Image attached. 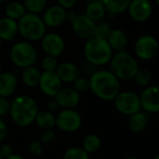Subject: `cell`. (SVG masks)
<instances>
[{
    "instance_id": "1",
    "label": "cell",
    "mask_w": 159,
    "mask_h": 159,
    "mask_svg": "<svg viewBox=\"0 0 159 159\" xmlns=\"http://www.w3.org/2000/svg\"><path fill=\"white\" fill-rule=\"evenodd\" d=\"M119 81L110 70H98L89 77L90 90L102 100L113 101L120 92Z\"/></svg>"
},
{
    "instance_id": "2",
    "label": "cell",
    "mask_w": 159,
    "mask_h": 159,
    "mask_svg": "<svg viewBox=\"0 0 159 159\" xmlns=\"http://www.w3.org/2000/svg\"><path fill=\"white\" fill-rule=\"evenodd\" d=\"M38 112L36 102L27 95L16 97L10 103V117L19 127H28L34 123Z\"/></svg>"
},
{
    "instance_id": "3",
    "label": "cell",
    "mask_w": 159,
    "mask_h": 159,
    "mask_svg": "<svg viewBox=\"0 0 159 159\" xmlns=\"http://www.w3.org/2000/svg\"><path fill=\"white\" fill-rule=\"evenodd\" d=\"M84 55L89 63L93 66H102L110 62L114 55V50L107 40L92 36L86 40Z\"/></svg>"
},
{
    "instance_id": "4",
    "label": "cell",
    "mask_w": 159,
    "mask_h": 159,
    "mask_svg": "<svg viewBox=\"0 0 159 159\" xmlns=\"http://www.w3.org/2000/svg\"><path fill=\"white\" fill-rule=\"evenodd\" d=\"M109 64V70L119 80L123 81L133 79L140 69L137 60L126 50L116 52L113 55Z\"/></svg>"
},
{
    "instance_id": "5",
    "label": "cell",
    "mask_w": 159,
    "mask_h": 159,
    "mask_svg": "<svg viewBox=\"0 0 159 159\" xmlns=\"http://www.w3.org/2000/svg\"><path fill=\"white\" fill-rule=\"evenodd\" d=\"M19 34L29 42L40 41L48 33V28L45 25L40 15L27 12L20 20H18Z\"/></svg>"
},
{
    "instance_id": "6",
    "label": "cell",
    "mask_w": 159,
    "mask_h": 159,
    "mask_svg": "<svg viewBox=\"0 0 159 159\" xmlns=\"http://www.w3.org/2000/svg\"><path fill=\"white\" fill-rule=\"evenodd\" d=\"M9 58L15 66L24 69L35 64L37 61V50L32 42L26 40L19 41L10 48Z\"/></svg>"
},
{
    "instance_id": "7",
    "label": "cell",
    "mask_w": 159,
    "mask_h": 159,
    "mask_svg": "<svg viewBox=\"0 0 159 159\" xmlns=\"http://www.w3.org/2000/svg\"><path fill=\"white\" fill-rule=\"evenodd\" d=\"M115 106L123 115L131 116L136 114L142 111L140 95L129 90L120 91L115 99Z\"/></svg>"
},
{
    "instance_id": "8",
    "label": "cell",
    "mask_w": 159,
    "mask_h": 159,
    "mask_svg": "<svg viewBox=\"0 0 159 159\" xmlns=\"http://www.w3.org/2000/svg\"><path fill=\"white\" fill-rule=\"evenodd\" d=\"M159 51L157 39L151 34H143L134 44V52L136 56L143 61H151L157 57Z\"/></svg>"
},
{
    "instance_id": "9",
    "label": "cell",
    "mask_w": 159,
    "mask_h": 159,
    "mask_svg": "<svg viewBox=\"0 0 159 159\" xmlns=\"http://www.w3.org/2000/svg\"><path fill=\"white\" fill-rule=\"evenodd\" d=\"M56 126L64 132H75L82 126V117L74 109H63L56 116Z\"/></svg>"
},
{
    "instance_id": "10",
    "label": "cell",
    "mask_w": 159,
    "mask_h": 159,
    "mask_svg": "<svg viewBox=\"0 0 159 159\" xmlns=\"http://www.w3.org/2000/svg\"><path fill=\"white\" fill-rule=\"evenodd\" d=\"M41 48L46 55H50L58 58L65 49V41L63 37L54 32L47 33L40 40Z\"/></svg>"
},
{
    "instance_id": "11",
    "label": "cell",
    "mask_w": 159,
    "mask_h": 159,
    "mask_svg": "<svg viewBox=\"0 0 159 159\" xmlns=\"http://www.w3.org/2000/svg\"><path fill=\"white\" fill-rule=\"evenodd\" d=\"M96 22L90 20L85 13L77 14L75 20L71 23L73 33L80 39L88 40L94 36Z\"/></svg>"
},
{
    "instance_id": "12",
    "label": "cell",
    "mask_w": 159,
    "mask_h": 159,
    "mask_svg": "<svg viewBox=\"0 0 159 159\" xmlns=\"http://www.w3.org/2000/svg\"><path fill=\"white\" fill-rule=\"evenodd\" d=\"M38 87L45 95L49 97H55L58 92L62 89V82L58 76L56 71H43L41 73Z\"/></svg>"
},
{
    "instance_id": "13",
    "label": "cell",
    "mask_w": 159,
    "mask_h": 159,
    "mask_svg": "<svg viewBox=\"0 0 159 159\" xmlns=\"http://www.w3.org/2000/svg\"><path fill=\"white\" fill-rule=\"evenodd\" d=\"M127 11L134 21L144 22L153 14V5L150 0H131Z\"/></svg>"
},
{
    "instance_id": "14",
    "label": "cell",
    "mask_w": 159,
    "mask_h": 159,
    "mask_svg": "<svg viewBox=\"0 0 159 159\" xmlns=\"http://www.w3.org/2000/svg\"><path fill=\"white\" fill-rule=\"evenodd\" d=\"M66 12L67 10L57 4L48 7L41 18L47 28H57L66 21Z\"/></svg>"
},
{
    "instance_id": "15",
    "label": "cell",
    "mask_w": 159,
    "mask_h": 159,
    "mask_svg": "<svg viewBox=\"0 0 159 159\" xmlns=\"http://www.w3.org/2000/svg\"><path fill=\"white\" fill-rule=\"evenodd\" d=\"M142 109L147 113H159V86L146 87L140 95Z\"/></svg>"
},
{
    "instance_id": "16",
    "label": "cell",
    "mask_w": 159,
    "mask_h": 159,
    "mask_svg": "<svg viewBox=\"0 0 159 159\" xmlns=\"http://www.w3.org/2000/svg\"><path fill=\"white\" fill-rule=\"evenodd\" d=\"M54 98L57 105L63 109H73L80 102V94L72 88L61 89Z\"/></svg>"
},
{
    "instance_id": "17",
    "label": "cell",
    "mask_w": 159,
    "mask_h": 159,
    "mask_svg": "<svg viewBox=\"0 0 159 159\" xmlns=\"http://www.w3.org/2000/svg\"><path fill=\"white\" fill-rule=\"evenodd\" d=\"M56 73L62 83H74V81L80 75L78 66L70 61L60 63L56 69Z\"/></svg>"
},
{
    "instance_id": "18",
    "label": "cell",
    "mask_w": 159,
    "mask_h": 159,
    "mask_svg": "<svg viewBox=\"0 0 159 159\" xmlns=\"http://www.w3.org/2000/svg\"><path fill=\"white\" fill-rule=\"evenodd\" d=\"M19 34L18 21L7 17L0 19V39L2 41H12Z\"/></svg>"
},
{
    "instance_id": "19",
    "label": "cell",
    "mask_w": 159,
    "mask_h": 159,
    "mask_svg": "<svg viewBox=\"0 0 159 159\" xmlns=\"http://www.w3.org/2000/svg\"><path fill=\"white\" fill-rule=\"evenodd\" d=\"M17 77L10 72H2L0 75V97L11 96L17 89Z\"/></svg>"
},
{
    "instance_id": "20",
    "label": "cell",
    "mask_w": 159,
    "mask_h": 159,
    "mask_svg": "<svg viewBox=\"0 0 159 159\" xmlns=\"http://www.w3.org/2000/svg\"><path fill=\"white\" fill-rule=\"evenodd\" d=\"M107 41L116 52L126 50V48L129 44V38L127 34L121 29H113L110 35L107 38Z\"/></svg>"
},
{
    "instance_id": "21",
    "label": "cell",
    "mask_w": 159,
    "mask_h": 159,
    "mask_svg": "<svg viewBox=\"0 0 159 159\" xmlns=\"http://www.w3.org/2000/svg\"><path fill=\"white\" fill-rule=\"evenodd\" d=\"M41 72L34 65L21 69L20 78L22 83L28 88H35L39 84Z\"/></svg>"
},
{
    "instance_id": "22",
    "label": "cell",
    "mask_w": 159,
    "mask_h": 159,
    "mask_svg": "<svg viewBox=\"0 0 159 159\" xmlns=\"http://www.w3.org/2000/svg\"><path fill=\"white\" fill-rule=\"evenodd\" d=\"M131 0H102L108 16L115 17L128 10Z\"/></svg>"
},
{
    "instance_id": "23",
    "label": "cell",
    "mask_w": 159,
    "mask_h": 159,
    "mask_svg": "<svg viewBox=\"0 0 159 159\" xmlns=\"http://www.w3.org/2000/svg\"><path fill=\"white\" fill-rule=\"evenodd\" d=\"M4 12L6 17L18 21L27 13V10L22 2L10 1L6 5Z\"/></svg>"
},
{
    "instance_id": "24",
    "label": "cell",
    "mask_w": 159,
    "mask_h": 159,
    "mask_svg": "<svg viewBox=\"0 0 159 159\" xmlns=\"http://www.w3.org/2000/svg\"><path fill=\"white\" fill-rule=\"evenodd\" d=\"M84 13L95 22L103 20L107 15V11L102 3H88Z\"/></svg>"
},
{
    "instance_id": "25",
    "label": "cell",
    "mask_w": 159,
    "mask_h": 159,
    "mask_svg": "<svg viewBox=\"0 0 159 159\" xmlns=\"http://www.w3.org/2000/svg\"><path fill=\"white\" fill-rule=\"evenodd\" d=\"M146 125H147V116L142 111L129 116L128 126L132 132L135 133L142 132L143 130H144Z\"/></svg>"
},
{
    "instance_id": "26",
    "label": "cell",
    "mask_w": 159,
    "mask_h": 159,
    "mask_svg": "<svg viewBox=\"0 0 159 159\" xmlns=\"http://www.w3.org/2000/svg\"><path fill=\"white\" fill-rule=\"evenodd\" d=\"M34 122L42 129H51L56 126V116L49 111H39L35 116Z\"/></svg>"
},
{
    "instance_id": "27",
    "label": "cell",
    "mask_w": 159,
    "mask_h": 159,
    "mask_svg": "<svg viewBox=\"0 0 159 159\" xmlns=\"http://www.w3.org/2000/svg\"><path fill=\"white\" fill-rule=\"evenodd\" d=\"M102 145L100 137L96 134H89L83 141V149L89 155L97 152Z\"/></svg>"
},
{
    "instance_id": "28",
    "label": "cell",
    "mask_w": 159,
    "mask_h": 159,
    "mask_svg": "<svg viewBox=\"0 0 159 159\" xmlns=\"http://www.w3.org/2000/svg\"><path fill=\"white\" fill-rule=\"evenodd\" d=\"M27 12L37 14L43 13L48 7V0H22Z\"/></svg>"
},
{
    "instance_id": "29",
    "label": "cell",
    "mask_w": 159,
    "mask_h": 159,
    "mask_svg": "<svg viewBox=\"0 0 159 159\" xmlns=\"http://www.w3.org/2000/svg\"><path fill=\"white\" fill-rule=\"evenodd\" d=\"M112 30L113 29H112V26H111V23L109 22V20L103 19V20H102L100 21L96 22L94 36L107 40V38L110 35Z\"/></svg>"
},
{
    "instance_id": "30",
    "label": "cell",
    "mask_w": 159,
    "mask_h": 159,
    "mask_svg": "<svg viewBox=\"0 0 159 159\" xmlns=\"http://www.w3.org/2000/svg\"><path fill=\"white\" fill-rule=\"evenodd\" d=\"M133 80L140 87H148V85L152 80V73L147 68L139 69Z\"/></svg>"
},
{
    "instance_id": "31",
    "label": "cell",
    "mask_w": 159,
    "mask_h": 159,
    "mask_svg": "<svg viewBox=\"0 0 159 159\" xmlns=\"http://www.w3.org/2000/svg\"><path fill=\"white\" fill-rule=\"evenodd\" d=\"M63 159H89V155L83 148L72 147L64 153Z\"/></svg>"
},
{
    "instance_id": "32",
    "label": "cell",
    "mask_w": 159,
    "mask_h": 159,
    "mask_svg": "<svg viewBox=\"0 0 159 159\" xmlns=\"http://www.w3.org/2000/svg\"><path fill=\"white\" fill-rule=\"evenodd\" d=\"M74 89L80 94V93H86L90 89V84H89V78H87L85 76L79 75L75 81H74Z\"/></svg>"
},
{
    "instance_id": "33",
    "label": "cell",
    "mask_w": 159,
    "mask_h": 159,
    "mask_svg": "<svg viewBox=\"0 0 159 159\" xmlns=\"http://www.w3.org/2000/svg\"><path fill=\"white\" fill-rule=\"evenodd\" d=\"M58 65H59V62H58L57 58L50 56V55H46L41 61V67L44 71H47V72L56 71Z\"/></svg>"
},
{
    "instance_id": "34",
    "label": "cell",
    "mask_w": 159,
    "mask_h": 159,
    "mask_svg": "<svg viewBox=\"0 0 159 159\" xmlns=\"http://www.w3.org/2000/svg\"><path fill=\"white\" fill-rule=\"evenodd\" d=\"M29 149L31 151V153L34 156H39L42 154L43 148H42V144L39 141L37 140H33L30 144H29Z\"/></svg>"
},
{
    "instance_id": "35",
    "label": "cell",
    "mask_w": 159,
    "mask_h": 159,
    "mask_svg": "<svg viewBox=\"0 0 159 159\" xmlns=\"http://www.w3.org/2000/svg\"><path fill=\"white\" fill-rule=\"evenodd\" d=\"M54 139H55V133L51 129H45L40 136L41 143H49L53 142Z\"/></svg>"
},
{
    "instance_id": "36",
    "label": "cell",
    "mask_w": 159,
    "mask_h": 159,
    "mask_svg": "<svg viewBox=\"0 0 159 159\" xmlns=\"http://www.w3.org/2000/svg\"><path fill=\"white\" fill-rule=\"evenodd\" d=\"M9 110H10V102L7 100V98L0 97V117L9 113Z\"/></svg>"
},
{
    "instance_id": "37",
    "label": "cell",
    "mask_w": 159,
    "mask_h": 159,
    "mask_svg": "<svg viewBox=\"0 0 159 159\" xmlns=\"http://www.w3.org/2000/svg\"><path fill=\"white\" fill-rule=\"evenodd\" d=\"M57 3L65 10H70L76 5L77 0H57Z\"/></svg>"
},
{
    "instance_id": "38",
    "label": "cell",
    "mask_w": 159,
    "mask_h": 159,
    "mask_svg": "<svg viewBox=\"0 0 159 159\" xmlns=\"http://www.w3.org/2000/svg\"><path fill=\"white\" fill-rule=\"evenodd\" d=\"M0 153L3 157V158H6L13 154V149L10 144L4 143V144H1V146H0Z\"/></svg>"
},
{
    "instance_id": "39",
    "label": "cell",
    "mask_w": 159,
    "mask_h": 159,
    "mask_svg": "<svg viewBox=\"0 0 159 159\" xmlns=\"http://www.w3.org/2000/svg\"><path fill=\"white\" fill-rule=\"evenodd\" d=\"M7 134V127L6 123L0 118V143L6 138Z\"/></svg>"
},
{
    "instance_id": "40",
    "label": "cell",
    "mask_w": 159,
    "mask_h": 159,
    "mask_svg": "<svg viewBox=\"0 0 159 159\" xmlns=\"http://www.w3.org/2000/svg\"><path fill=\"white\" fill-rule=\"evenodd\" d=\"M76 16H77V13L75 12L73 9L67 10V12H66V21H69L70 23H72L75 20V19L76 18Z\"/></svg>"
},
{
    "instance_id": "41",
    "label": "cell",
    "mask_w": 159,
    "mask_h": 159,
    "mask_svg": "<svg viewBox=\"0 0 159 159\" xmlns=\"http://www.w3.org/2000/svg\"><path fill=\"white\" fill-rule=\"evenodd\" d=\"M4 159H25L23 157L20 156V155H16V154H12L11 156H9L8 157H6Z\"/></svg>"
},
{
    "instance_id": "42",
    "label": "cell",
    "mask_w": 159,
    "mask_h": 159,
    "mask_svg": "<svg viewBox=\"0 0 159 159\" xmlns=\"http://www.w3.org/2000/svg\"><path fill=\"white\" fill-rule=\"evenodd\" d=\"M88 3H102V0H86Z\"/></svg>"
},
{
    "instance_id": "43",
    "label": "cell",
    "mask_w": 159,
    "mask_h": 159,
    "mask_svg": "<svg viewBox=\"0 0 159 159\" xmlns=\"http://www.w3.org/2000/svg\"><path fill=\"white\" fill-rule=\"evenodd\" d=\"M127 159H137L136 157H127Z\"/></svg>"
},
{
    "instance_id": "44",
    "label": "cell",
    "mask_w": 159,
    "mask_h": 159,
    "mask_svg": "<svg viewBox=\"0 0 159 159\" xmlns=\"http://www.w3.org/2000/svg\"><path fill=\"white\" fill-rule=\"evenodd\" d=\"M2 74V65H1V63H0V75Z\"/></svg>"
},
{
    "instance_id": "45",
    "label": "cell",
    "mask_w": 159,
    "mask_h": 159,
    "mask_svg": "<svg viewBox=\"0 0 159 159\" xmlns=\"http://www.w3.org/2000/svg\"><path fill=\"white\" fill-rule=\"evenodd\" d=\"M2 44H3V41L0 39V48H1V47H2Z\"/></svg>"
},
{
    "instance_id": "46",
    "label": "cell",
    "mask_w": 159,
    "mask_h": 159,
    "mask_svg": "<svg viewBox=\"0 0 159 159\" xmlns=\"http://www.w3.org/2000/svg\"><path fill=\"white\" fill-rule=\"evenodd\" d=\"M5 1H7V0H0V4H2V3H4Z\"/></svg>"
},
{
    "instance_id": "47",
    "label": "cell",
    "mask_w": 159,
    "mask_h": 159,
    "mask_svg": "<svg viewBox=\"0 0 159 159\" xmlns=\"http://www.w3.org/2000/svg\"><path fill=\"white\" fill-rule=\"evenodd\" d=\"M156 2H157V6L159 7V0H156Z\"/></svg>"
},
{
    "instance_id": "48",
    "label": "cell",
    "mask_w": 159,
    "mask_h": 159,
    "mask_svg": "<svg viewBox=\"0 0 159 159\" xmlns=\"http://www.w3.org/2000/svg\"><path fill=\"white\" fill-rule=\"evenodd\" d=\"M155 159H159V155H157V157H155Z\"/></svg>"
},
{
    "instance_id": "49",
    "label": "cell",
    "mask_w": 159,
    "mask_h": 159,
    "mask_svg": "<svg viewBox=\"0 0 159 159\" xmlns=\"http://www.w3.org/2000/svg\"><path fill=\"white\" fill-rule=\"evenodd\" d=\"M0 159H4L3 158V157H2V155H1V153H0Z\"/></svg>"
}]
</instances>
